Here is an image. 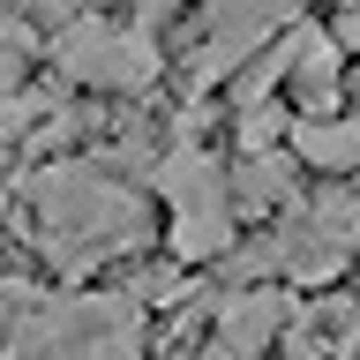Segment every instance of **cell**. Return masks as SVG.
<instances>
[{
	"label": "cell",
	"instance_id": "obj_8",
	"mask_svg": "<svg viewBox=\"0 0 360 360\" xmlns=\"http://www.w3.org/2000/svg\"><path fill=\"white\" fill-rule=\"evenodd\" d=\"M285 353L292 360H360V300H300V315H285Z\"/></svg>",
	"mask_w": 360,
	"mask_h": 360
},
{
	"label": "cell",
	"instance_id": "obj_17",
	"mask_svg": "<svg viewBox=\"0 0 360 360\" xmlns=\"http://www.w3.org/2000/svg\"><path fill=\"white\" fill-rule=\"evenodd\" d=\"M353 188H360V180H353Z\"/></svg>",
	"mask_w": 360,
	"mask_h": 360
},
{
	"label": "cell",
	"instance_id": "obj_7",
	"mask_svg": "<svg viewBox=\"0 0 360 360\" xmlns=\"http://www.w3.org/2000/svg\"><path fill=\"white\" fill-rule=\"evenodd\" d=\"M278 338H285V292L240 285V292H225V300H218V323H210V345H218V353L263 360Z\"/></svg>",
	"mask_w": 360,
	"mask_h": 360
},
{
	"label": "cell",
	"instance_id": "obj_4",
	"mask_svg": "<svg viewBox=\"0 0 360 360\" xmlns=\"http://www.w3.org/2000/svg\"><path fill=\"white\" fill-rule=\"evenodd\" d=\"M45 60L60 68V83L83 90H112V98H135L165 75V53H158V30L143 22H105V15H68L53 38H45Z\"/></svg>",
	"mask_w": 360,
	"mask_h": 360
},
{
	"label": "cell",
	"instance_id": "obj_1",
	"mask_svg": "<svg viewBox=\"0 0 360 360\" xmlns=\"http://www.w3.org/2000/svg\"><path fill=\"white\" fill-rule=\"evenodd\" d=\"M22 195H30V218H38V255L60 278H83L90 263L135 255L150 240V202L90 158H60V165L30 173Z\"/></svg>",
	"mask_w": 360,
	"mask_h": 360
},
{
	"label": "cell",
	"instance_id": "obj_6",
	"mask_svg": "<svg viewBox=\"0 0 360 360\" xmlns=\"http://www.w3.org/2000/svg\"><path fill=\"white\" fill-rule=\"evenodd\" d=\"M270 53L285 60L292 120H330V112H338V60H345V53H338V38H330V30H315V22H292Z\"/></svg>",
	"mask_w": 360,
	"mask_h": 360
},
{
	"label": "cell",
	"instance_id": "obj_11",
	"mask_svg": "<svg viewBox=\"0 0 360 360\" xmlns=\"http://www.w3.org/2000/svg\"><path fill=\"white\" fill-rule=\"evenodd\" d=\"M285 128H292V112H285V105H248L240 120H233V135H240V158H255V150H285Z\"/></svg>",
	"mask_w": 360,
	"mask_h": 360
},
{
	"label": "cell",
	"instance_id": "obj_10",
	"mask_svg": "<svg viewBox=\"0 0 360 360\" xmlns=\"http://www.w3.org/2000/svg\"><path fill=\"white\" fill-rule=\"evenodd\" d=\"M233 202L240 210H292L300 202V165L292 150H255L233 165Z\"/></svg>",
	"mask_w": 360,
	"mask_h": 360
},
{
	"label": "cell",
	"instance_id": "obj_2",
	"mask_svg": "<svg viewBox=\"0 0 360 360\" xmlns=\"http://www.w3.org/2000/svg\"><path fill=\"white\" fill-rule=\"evenodd\" d=\"M150 323L128 285L120 292H75V300H30L8 323L0 360H143Z\"/></svg>",
	"mask_w": 360,
	"mask_h": 360
},
{
	"label": "cell",
	"instance_id": "obj_13",
	"mask_svg": "<svg viewBox=\"0 0 360 360\" xmlns=\"http://www.w3.org/2000/svg\"><path fill=\"white\" fill-rule=\"evenodd\" d=\"M330 38H338V53H360V0L338 15V30H330Z\"/></svg>",
	"mask_w": 360,
	"mask_h": 360
},
{
	"label": "cell",
	"instance_id": "obj_15",
	"mask_svg": "<svg viewBox=\"0 0 360 360\" xmlns=\"http://www.w3.org/2000/svg\"><path fill=\"white\" fill-rule=\"evenodd\" d=\"M195 360H233V353H218V345H202V353H195Z\"/></svg>",
	"mask_w": 360,
	"mask_h": 360
},
{
	"label": "cell",
	"instance_id": "obj_16",
	"mask_svg": "<svg viewBox=\"0 0 360 360\" xmlns=\"http://www.w3.org/2000/svg\"><path fill=\"white\" fill-rule=\"evenodd\" d=\"M353 98H360V75H353Z\"/></svg>",
	"mask_w": 360,
	"mask_h": 360
},
{
	"label": "cell",
	"instance_id": "obj_5",
	"mask_svg": "<svg viewBox=\"0 0 360 360\" xmlns=\"http://www.w3.org/2000/svg\"><path fill=\"white\" fill-rule=\"evenodd\" d=\"M300 22V0H202V45L188 60V90L225 83L248 53H263L270 38H285Z\"/></svg>",
	"mask_w": 360,
	"mask_h": 360
},
{
	"label": "cell",
	"instance_id": "obj_14",
	"mask_svg": "<svg viewBox=\"0 0 360 360\" xmlns=\"http://www.w3.org/2000/svg\"><path fill=\"white\" fill-rule=\"evenodd\" d=\"M173 8H180V0H135V22H143V30H158Z\"/></svg>",
	"mask_w": 360,
	"mask_h": 360
},
{
	"label": "cell",
	"instance_id": "obj_12",
	"mask_svg": "<svg viewBox=\"0 0 360 360\" xmlns=\"http://www.w3.org/2000/svg\"><path fill=\"white\" fill-rule=\"evenodd\" d=\"M38 38H30V22H0V98L22 90V68H30Z\"/></svg>",
	"mask_w": 360,
	"mask_h": 360
},
{
	"label": "cell",
	"instance_id": "obj_9",
	"mask_svg": "<svg viewBox=\"0 0 360 360\" xmlns=\"http://www.w3.org/2000/svg\"><path fill=\"white\" fill-rule=\"evenodd\" d=\"M292 165L315 173H360V112H330V120H292L285 128Z\"/></svg>",
	"mask_w": 360,
	"mask_h": 360
},
{
	"label": "cell",
	"instance_id": "obj_3",
	"mask_svg": "<svg viewBox=\"0 0 360 360\" xmlns=\"http://www.w3.org/2000/svg\"><path fill=\"white\" fill-rule=\"evenodd\" d=\"M150 195L165 202V248H173V263H218V255H233V173L202 143L158 150Z\"/></svg>",
	"mask_w": 360,
	"mask_h": 360
}]
</instances>
